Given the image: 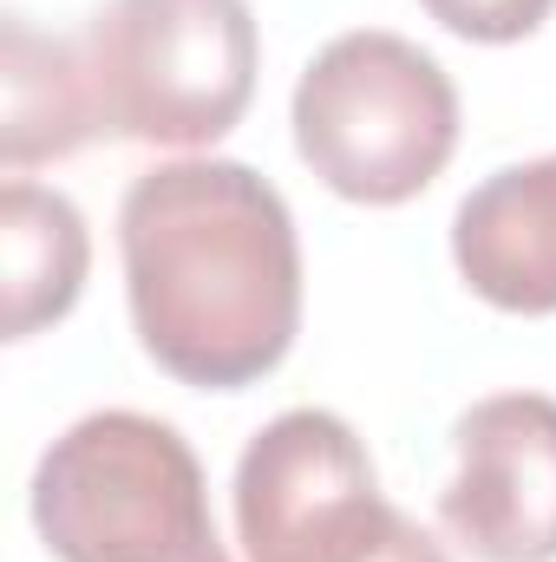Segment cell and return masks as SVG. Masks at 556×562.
Masks as SVG:
<instances>
[{
	"label": "cell",
	"mask_w": 556,
	"mask_h": 562,
	"mask_svg": "<svg viewBox=\"0 0 556 562\" xmlns=\"http://www.w3.org/2000/svg\"><path fill=\"white\" fill-rule=\"evenodd\" d=\"M119 256L138 347L184 386L236 393L276 373L301 327V243L269 177L177 157L132 177Z\"/></svg>",
	"instance_id": "6da1fadb"
},
{
	"label": "cell",
	"mask_w": 556,
	"mask_h": 562,
	"mask_svg": "<svg viewBox=\"0 0 556 562\" xmlns=\"http://www.w3.org/2000/svg\"><path fill=\"white\" fill-rule=\"evenodd\" d=\"M33 530L59 562H230L190 438L125 406L86 413L40 451Z\"/></svg>",
	"instance_id": "7a4b0ae2"
},
{
	"label": "cell",
	"mask_w": 556,
	"mask_h": 562,
	"mask_svg": "<svg viewBox=\"0 0 556 562\" xmlns=\"http://www.w3.org/2000/svg\"><path fill=\"white\" fill-rule=\"evenodd\" d=\"M288 125L301 164L334 196L387 210L419 196L452 164L458 92L425 46L387 26H354L308 59Z\"/></svg>",
	"instance_id": "3957f363"
},
{
	"label": "cell",
	"mask_w": 556,
	"mask_h": 562,
	"mask_svg": "<svg viewBox=\"0 0 556 562\" xmlns=\"http://www.w3.org/2000/svg\"><path fill=\"white\" fill-rule=\"evenodd\" d=\"M79 59L105 138L197 150L249 112L263 33L249 0H105Z\"/></svg>",
	"instance_id": "277c9868"
},
{
	"label": "cell",
	"mask_w": 556,
	"mask_h": 562,
	"mask_svg": "<svg viewBox=\"0 0 556 562\" xmlns=\"http://www.w3.org/2000/svg\"><path fill=\"white\" fill-rule=\"evenodd\" d=\"M236 543L249 562H445L438 537L380 497L354 425L294 406L236 458Z\"/></svg>",
	"instance_id": "5b68a950"
},
{
	"label": "cell",
	"mask_w": 556,
	"mask_h": 562,
	"mask_svg": "<svg viewBox=\"0 0 556 562\" xmlns=\"http://www.w3.org/2000/svg\"><path fill=\"white\" fill-rule=\"evenodd\" d=\"M438 524L471 562H556V400L491 393L452 425Z\"/></svg>",
	"instance_id": "8992f818"
},
{
	"label": "cell",
	"mask_w": 556,
	"mask_h": 562,
	"mask_svg": "<svg viewBox=\"0 0 556 562\" xmlns=\"http://www.w3.org/2000/svg\"><path fill=\"white\" fill-rule=\"evenodd\" d=\"M452 262L504 314H556V150L491 170L458 203Z\"/></svg>",
	"instance_id": "52a82bcc"
},
{
	"label": "cell",
	"mask_w": 556,
	"mask_h": 562,
	"mask_svg": "<svg viewBox=\"0 0 556 562\" xmlns=\"http://www.w3.org/2000/svg\"><path fill=\"white\" fill-rule=\"evenodd\" d=\"M99 138L92 86L79 40H46L20 13H7V46H0V164L20 177L26 164L73 157Z\"/></svg>",
	"instance_id": "ba28073f"
},
{
	"label": "cell",
	"mask_w": 556,
	"mask_h": 562,
	"mask_svg": "<svg viewBox=\"0 0 556 562\" xmlns=\"http://www.w3.org/2000/svg\"><path fill=\"white\" fill-rule=\"evenodd\" d=\"M92 262V236L86 216L73 210V196L7 177L0 183V281H7V340H26L53 321L73 314L79 288Z\"/></svg>",
	"instance_id": "9c48e42d"
},
{
	"label": "cell",
	"mask_w": 556,
	"mask_h": 562,
	"mask_svg": "<svg viewBox=\"0 0 556 562\" xmlns=\"http://www.w3.org/2000/svg\"><path fill=\"white\" fill-rule=\"evenodd\" d=\"M438 26H452L458 40H478V46H504V40H524L551 20L556 0H419Z\"/></svg>",
	"instance_id": "30bf717a"
}]
</instances>
